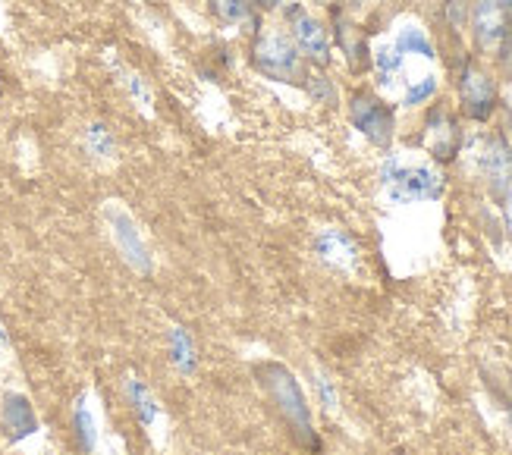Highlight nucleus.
<instances>
[{
  "mask_svg": "<svg viewBox=\"0 0 512 455\" xmlns=\"http://www.w3.org/2000/svg\"><path fill=\"white\" fill-rule=\"evenodd\" d=\"M349 117H352V126L359 129L371 145L387 148L393 142L396 120H393V110L387 101L374 98V95H355L352 107H349Z\"/></svg>",
  "mask_w": 512,
  "mask_h": 455,
  "instance_id": "obj_5",
  "label": "nucleus"
},
{
  "mask_svg": "<svg viewBox=\"0 0 512 455\" xmlns=\"http://www.w3.org/2000/svg\"><path fill=\"white\" fill-rule=\"evenodd\" d=\"M249 0H211V13L224 22V26H242L249 22Z\"/></svg>",
  "mask_w": 512,
  "mask_h": 455,
  "instance_id": "obj_14",
  "label": "nucleus"
},
{
  "mask_svg": "<svg viewBox=\"0 0 512 455\" xmlns=\"http://www.w3.org/2000/svg\"><path fill=\"white\" fill-rule=\"evenodd\" d=\"M82 145H85V151L92 154V157H101V161H107V157H114V151H117V139H114V132H110L104 123H92V126H85Z\"/></svg>",
  "mask_w": 512,
  "mask_h": 455,
  "instance_id": "obj_13",
  "label": "nucleus"
},
{
  "mask_svg": "<svg viewBox=\"0 0 512 455\" xmlns=\"http://www.w3.org/2000/svg\"><path fill=\"white\" fill-rule=\"evenodd\" d=\"M478 173L487 179V186L494 192H506L512 186V151L500 135L478 145Z\"/></svg>",
  "mask_w": 512,
  "mask_h": 455,
  "instance_id": "obj_9",
  "label": "nucleus"
},
{
  "mask_svg": "<svg viewBox=\"0 0 512 455\" xmlns=\"http://www.w3.org/2000/svg\"><path fill=\"white\" fill-rule=\"evenodd\" d=\"M126 88H129V95H132V101H136L139 107H151V88H148V82L139 76V73H129L126 76Z\"/></svg>",
  "mask_w": 512,
  "mask_h": 455,
  "instance_id": "obj_16",
  "label": "nucleus"
},
{
  "mask_svg": "<svg viewBox=\"0 0 512 455\" xmlns=\"http://www.w3.org/2000/svg\"><path fill=\"white\" fill-rule=\"evenodd\" d=\"M289 38L299 48L302 57H311L318 63H327L330 60V32L324 22L308 13L305 7H289Z\"/></svg>",
  "mask_w": 512,
  "mask_h": 455,
  "instance_id": "obj_8",
  "label": "nucleus"
},
{
  "mask_svg": "<svg viewBox=\"0 0 512 455\" xmlns=\"http://www.w3.org/2000/svg\"><path fill=\"white\" fill-rule=\"evenodd\" d=\"M315 252L324 264L337 270H352L359 264V245H355V239L346 230H340V226H324L315 236Z\"/></svg>",
  "mask_w": 512,
  "mask_h": 455,
  "instance_id": "obj_11",
  "label": "nucleus"
},
{
  "mask_svg": "<svg viewBox=\"0 0 512 455\" xmlns=\"http://www.w3.org/2000/svg\"><path fill=\"white\" fill-rule=\"evenodd\" d=\"M459 104L469 120H491V113L497 110V85L487 76L481 66H465L459 79Z\"/></svg>",
  "mask_w": 512,
  "mask_h": 455,
  "instance_id": "obj_7",
  "label": "nucleus"
},
{
  "mask_svg": "<svg viewBox=\"0 0 512 455\" xmlns=\"http://www.w3.org/2000/svg\"><path fill=\"white\" fill-rule=\"evenodd\" d=\"M371 63L381 88L406 107L428 104L440 88L437 48L428 29L415 19H399L393 32L374 44Z\"/></svg>",
  "mask_w": 512,
  "mask_h": 455,
  "instance_id": "obj_1",
  "label": "nucleus"
},
{
  "mask_svg": "<svg viewBox=\"0 0 512 455\" xmlns=\"http://www.w3.org/2000/svg\"><path fill=\"white\" fill-rule=\"evenodd\" d=\"M107 223H110V236H114L120 255L136 270H148L151 267L148 264V248H145V242H142V236L136 230V223H132V217L110 204V208H107Z\"/></svg>",
  "mask_w": 512,
  "mask_h": 455,
  "instance_id": "obj_10",
  "label": "nucleus"
},
{
  "mask_svg": "<svg viewBox=\"0 0 512 455\" xmlns=\"http://www.w3.org/2000/svg\"><path fill=\"white\" fill-rule=\"evenodd\" d=\"M381 189L393 204H418L437 201L447 189V179L428 157H418L415 151H399L381 164Z\"/></svg>",
  "mask_w": 512,
  "mask_h": 455,
  "instance_id": "obj_2",
  "label": "nucleus"
},
{
  "mask_svg": "<svg viewBox=\"0 0 512 455\" xmlns=\"http://www.w3.org/2000/svg\"><path fill=\"white\" fill-rule=\"evenodd\" d=\"M252 60L258 66V73L280 79V82H296L302 79V54L286 32L267 29L255 38Z\"/></svg>",
  "mask_w": 512,
  "mask_h": 455,
  "instance_id": "obj_3",
  "label": "nucleus"
},
{
  "mask_svg": "<svg viewBox=\"0 0 512 455\" xmlns=\"http://www.w3.org/2000/svg\"><path fill=\"white\" fill-rule=\"evenodd\" d=\"M249 4H252V0H249ZM255 4H277V0H255Z\"/></svg>",
  "mask_w": 512,
  "mask_h": 455,
  "instance_id": "obj_20",
  "label": "nucleus"
},
{
  "mask_svg": "<svg viewBox=\"0 0 512 455\" xmlns=\"http://www.w3.org/2000/svg\"><path fill=\"white\" fill-rule=\"evenodd\" d=\"M503 214H506V230L512 236V186L506 189V198H503Z\"/></svg>",
  "mask_w": 512,
  "mask_h": 455,
  "instance_id": "obj_18",
  "label": "nucleus"
},
{
  "mask_svg": "<svg viewBox=\"0 0 512 455\" xmlns=\"http://www.w3.org/2000/svg\"><path fill=\"white\" fill-rule=\"evenodd\" d=\"M261 383H264L267 396L277 402V408L283 412V418L289 421V427H293L299 437H308L311 434L308 408H305L302 390L296 386V380L289 377V371L280 368V364H264V368H261Z\"/></svg>",
  "mask_w": 512,
  "mask_h": 455,
  "instance_id": "obj_4",
  "label": "nucleus"
},
{
  "mask_svg": "<svg viewBox=\"0 0 512 455\" xmlns=\"http://www.w3.org/2000/svg\"><path fill=\"white\" fill-rule=\"evenodd\" d=\"M132 402H136V408H139V415L145 418V421H151L154 415H158V408H154V399L148 396V390L145 386H132Z\"/></svg>",
  "mask_w": 512,
  "mask_h": 455,
  "instance_id": "obj_17",
  "label": "nucleus"
},
{
  "mask_svg": "<svg viewBox=\"0 0 512 455\" xmlns=\"http://www.w3.org/2000/svg\"><path fill=\"white\" fill-rule=\"evenodd\" d=\"M497 4H500V7H503V10H506L509 16H512V0H497Z\"/></svg>",
  "mask_w": 512,
  "mask_h": 455,
  "instance_id": "obj_19",
  "label": "nucleus"
},
{
  "mask_svg": "<svg viewBox=\"0 0 512 455\" xmlns=\"http://www.w3.org/2000/svg\"><path fill=\"white\" fill-rule=\"evenodd\" d=\"M425 148L434 161H453L459 151V126L447 110H431L425 123Z\"/></svg>",
  "mask_w": 512,
  "mask_h": 455,
  "instance_id": "obj_12",
  "label": "nucleus"
},
{
  "mask_svg": "<svg viewBox=\"0 0 512 455\" xmlns=\"http://www.w3.org/2000/svg\"><path fill=\"white\" fill-rule=\"evenodd\" d=\"M76 427H79L82 446H85V449H95V440H98V418H95V408L88 405V399H82L79 408H76Z\"/></svg>",
  "mask_w": 512,
  "mask_h": 455,
  "instance_id": "obj_15",
  "label": "nucleus"
},
{
  "mask_svg": "<svg viewBox=\"0 0 512 455\" xmlns=\"http://www.w3.org/2000/svg\"><path fill=\"white\" fill-rule=\"evenodd\" d=\"M472 32L484 54H500L512 32V16L497 0H475L472 7Z\"/></svg>",
  "mask_w": 512,
  "mask_h": 455,
  "instance_id": "obj_6",
  "label": "nucleus"
}]
</instances>
